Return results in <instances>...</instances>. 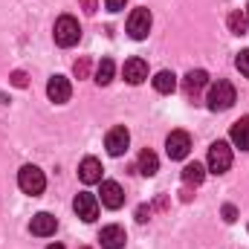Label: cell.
Returning <instances> with one entry per match:
<instances>
[{
  "instance_id": "6da1fadb",
  "label": "cell",
  "mask_w": 249,
  "mask_h": 249,
  "mask_svg": "<svg viewBox=\"0 0 249 249\" xmlns=\"http://www.w3.org/2000/svg\"><path fill=\"white\" fill-rule=\"evenodd\" d=\"M235 105V87L226 81V78H217L212 87H209V96H206V107L220 113V110H229Z\"/></svg>"
},
{
  "instance_id": "7a4b0ae2",
  "label": "cell",
  "mask_w": 249,
  "mask_h": 249,
  "mask_svg": "<svg viewBox=\"0 0 249 249\" xmlns=\"http://www.w3.org/2000/svg\"><path fill=\"white\" fill-rule=\"evenodd\" d=\"M53 35H55V44L67 50V47H75V44H78V38H81V26H78V20H75L72 15H61V18L55 20Z\"/></svg>"
},
{
  "instance_id": "3957f363",
  "label": "cell",
  "mask_w": 249,
  "mask_h": 249,
  "mask_svg": "<svg viewBox=\"0 0 249 249\" xmlns=\"http://www.w3.org/2000/svg\"><path fill=\"white\" fill-rule=\"evenodd\" d=\"M18 186H20L23 194L38 197V194H44V188H47V177H44V171H41L38 165H23V168L18 171Z\"/></svg>"
},
{
  "instance_id": "277c9868",
  "label": "cell",
  "mask_w": 249,
  "mask_h": 249,
  "mask_svg": "<svg viewBox=\"0 0 249 249\" xmlns=\"http://www.w3.org/2000/svg\"><path fill=\"white\" fill-rule=\"evenodd\" d=\"M229 168H232V148H229V142H223V139L212 142L209 145V171L212 174H226Z\"/></svg>"
},
{
  "instance_id": "5b68a950",
  "label": "cell",
  "mask_w": 249,
  "mask_h": 249,
  "mask_svg": "<svg viewBox=\"0 0 249 249\" xmlns=\"http://www.w3.org/2000/svg\"><path fill=\"white\" fill-rule=\"evenodd\" d=\"M151 12L145 9V6H139V9H133L130 12V18H127V35L133 38V41H145L148 38V32H151Z\"/></svg>"
},
{
  "instance_id": "8992f818",
  "label": "cell",
  "mask_w": 249,
  "mask_h": 249,
  "mask_svg": "<svg viewBox=\"0 0 249 249\" xmlns=\"http://www.w3.org/2000/svg\"><path fill=\"white\" fill-rule=\"evenodd\" d=\"M72 209H75V214H78L84 223H93V220L99 217V197L90 194V191H81V194H75Z\"/></svg>"
},
{
  "instance_id": "52a82bcc",
  "label": "cell",
  "mask_w": 249,
  "mask_h": 249,
  "mask_svg": "<svg viewBox=\"0 0 249 249\" xmlns=\"http://www.w3.org/2000/svg\"><path fill=\"white\" fill-rule=\"evenodd\" d=\"M165 151L171 160H186L188 151H191V136L186 130H171L168 139H165Z\"/></svg>"
},
{
  "instance_id": "ba28073f",
  "label": "cell",
  "mask_w": 249,
  "mask_h": 249,
  "mask_svg": "<svg viewBox=\"0 0 249 249\" xmlns=\"http://www.w3.org/2000/svg\"><path fill=\"white\" fill-rule=\"evenodd\" d=\"M127 145H130V133H127V127H110L107 130V136H105V148H107V154L110 157H122L124 151H127Z\"/></svg>"
},
{
  "instance_id": "9c48e42d",
  "label": "cell",
  "mask_w": 249,
  "mask_h": 249,
  "mask_svg": "<svg viewBox=\"0 0 249 249\" xmlns=\"http://www.w3.org/2000/svg\"><path fill=\"white\" fill-rule=\"evenodd\" d=\"M47 96H50V102H55V105L70 102V96H72L70 78H64V75H53V78L47 81Z\"/></svg>"
},
{
  "instance_id": "30bf717a",
  "label": "cell",
  "mask_w": 249,
  "mask_h": 249,
  "mask_svg": "<svg viewBox=\"0 0 249 249\" xmlns=\"http://www.w3.org/2000/svg\"><path fill=\"white\" fill-rule=\"evenodd\" d=\"M55 229H58V220L50 212H38L29 223V232L38 235V238H50V235H55Z\"/></svg>"
},
{
  "instance_id": "8fae6325",
  "label": "cell",
  "mask_w": 249,
  "mask_h": 249,
  "mask_svg": "<svg viewBox=\"0 0 249 249\" xmlns=\"http://www.w3.org/2000/svg\"><path fill=\"white\" fill-rule=\"evenodd\" d=\"M102 206H107V209H122L124 206V191L119 183H113V180H105L102 183Z\"/></svg>"
},
{
  "instance_id": "7c38bea8",
  "label": "cell",
  "mask_w": 249,
  "mask_h": 249,
  "mask_svg": "<svg viewBox=\"0 0 249 249\" xmlns=\"http://www.w3.org/2000/svg\"><path fill=\"white\" fill-rule=\"evenodd\" d=\"M78 177L84 186H93V183H102V162L96 157H84L81 165H78Z\"/></svg>"
},
{
  "instance_id": "4fadbf2b",
  "label": "cell",
  "mask_w": 249,
  "mask_h": 249,
  "mask_svg": "<svg viewBox=\"0 0 249 249\" xmlns=\"http://www.w3.org/2000/svg\"><path fill=\"white\" fill-rule=\"evenodd\" d=\"M99 241H102V249H122L124 241H127V235H124L122 226L110 223V226H105V229L99 232Z\"/></svg>"
},
{
  "instance_id": "5bb4252c",
  "label": "cell",
  "mask_w": 249,
  "mask_h": 249,
  "mask_svg": "<svg viewBox=\"0 0 249 249\" xmlns=\"http://www.w3.org/2000/svg\"><path fill=\"white\" fill-rule=\"evenodd\" d=\"M122 72H124V81L127 84H142L148 78V64L142 61V58H127L122 67Z\"/></svg>"
},
{
  "instance_id": "9a60e30c",
  "label": "cell",
  "mask_w": 249,
  "mask_h": 249,
  "mask_svg": "<svg viewBox=\"0 0 249 249\" xmlns=\"http://www.w3.org/2000/svg\"><path fill=\"white\" fill-rule=\"evenodd\" d=\"M206 84H209V72H206V70H191L186 75V81H183V90H186L188 99H197V93H200Z\"/></svg>"
},
{
  "instance_id": "2e32d148",
  "label": "cell",
  "mask_w": 249,
  "mask_h": 249,
  "mask_svg": "<svg viewBox=\"0 0 249 249\" xmlns=\"http://www.w3.org/2000/svg\"><path fill=\"white\" fill-rule=\"evenodd\" d=\"M232 145L241 148V151H249V116H241L238 122L232 124Z\"/></svg>"
},
{
  "instance_id": "e0dca14e",
  "label": "cell",
  "mask_w": 249,
  "mask_h": 249,
  "mask_svg": "<svg viewBox=\"0 0 249 249\" xmlns=\"http://www.w3.org/2000/svg\"><path fill=\"white\" fill-rule=\"evenodd\" d=\"M136 171H139L142 177H154V174L160 171V160H157V154H154L151 148H145V151L139 154V162H136Z\"/></svg>"
},
{
  "instance_id": "ac0fdd59",
  "label": "cell",
  "mask_w": 249,
  "mask_h": 249,
  "mask_svg": "<svg viewBox=\"0 0 249 249\" xmlns=\"http://www.w3.org/2000/svg\"><path fill=\"white\" fill-rule=\"evenodd\" d=\"M154 90H157V93H174V90H177V75H174L171 70H160V72L154 75Z\"/></svg>"
},
{
  "instance_id": "d6986e66",
  "label": "cell",
  "mask_w": 249,
  "mask_h": 249,
  "mask_svg": "<svg viewBox=\"0 0 249 249\" xmlns=\"http://www.w3.org/2000/svg\"><path fill=\"white\" fill-rule=\"evenodd\" d=\"M206 180V165L203 162H188L183 168V183L186 186H200Z\"/></svg>"
},
{
  "instance_id": "ffe728a7",
  "label": "cell",
  "mask_w": 249,
  "mask_h": 249,
  "mask_svg": "<svg viewBox=\"0 0 249 249\" xmlns=\"http://www.w3.org/2000/svg\"><path fill=\"white\" fill-rule=\"evenodd\" d=\"M113 70H116V67H113L110 58H102L99 67H96V84H99V87H107V84L113 81Z\"/></svg>"
},
{
  "instance_id": "44dd1931",
  "label": "cell",
  "mask_w": 249,
  "mask_h": 249,
  "mask_svg": "<svg viewBox=\"0 0 249 249\" xmlns=\"http://www.w3.org/2000/svg\"><path fill=\"white\" fill-rule=\"evenodd\" d=\"M226 26H229V32H232V35H247L249 20H247V15H241V12H232V15L226 18Z\"/></svg>"
},
{
  "instance_id": "7402d4cb",
  "label": "cell",
  "mask_w": 249,
  "mask_h": 249,
  "mask_svg": "<svg viewBox=\"0 0 249 249\" xmlns=\"http://www.w3.org/2000/svg\"><path fill=\"white\" fill-rule=\"evenodd\" d=\"M235 67L241 70V75H247V78H249V50L238 53V58H235Z\"/></svg>"
},
{
  "instance_id": "603a6c76",
  "label": "cell",
  "mask_w": 249,
  "mask_h": 249,
  "mask_svg": "<svg viewBox=\"0 0 249 249\" xmlns=\"http://www.w3.org/2000/svg\"><path fill=\"white\" fill-rule=\"evenodd\" d=\"M72 72H75V78H87V72H90V61H87V58H78L75 67H72Z\"/></svg>"
},
{
  "instance_id": "cb8c5ba5",
  "label": "cell",
  "mask_w": 249,
  "mask_h": 249,
  "mask_svg": "<svg viewBox=\"0 0 249 249\" xmlns=\"http://www.w3.org/2000/svg\"><path fill=\"white\" fill-rule=\"evenodd\" d=\"M223 220H226V223H235V220H238V209H235L232 203L223 206Z\"/></svg>"
},
{
  "instance_id": "d4e9b609",
  "label": "cell",
  "mask_w": 249,
  "mask_h": 249,
  "mask_svg": "<svg viewBox=\"0 0 249 249\" xmlns=\"http://www.w3.org/2000/svg\"><path fill=\"white\" fill-rule=\"evenodd\" d=\"M12 84H15V87H26V72H20V70L12 72Z\"/></svg>"
},
{
  "instance_id": "484cf974",
  "label": "cell",
  "mask_w": 249,
  "mask_h": 249,
  "mask_svg": "<svg viewBox=\"0 0 249 249\" xmlns=\"http://www.w3.org/2000/svg\"><path fill=\"white\" fill-rule=\"evenodd\" d=\"M124 3H127V0H105V6H107L110 12H122Z\"/></svg>"
},
{
  "instance_id": "4316f807",
  "label": "cell",
  "mask_w": 249,
  "mask_h": 249,
  "mask_svg": "<svg viewBox=\"0 0 249 249\" xmlns=\"http://www.w3.org/2000/svg\"><path fill=\"white\" fill-rule=\"evenodd\" d=\"M148 217H151V209H145V206H139V209H136V220H139V223H145Z\"/></svg>"
},
{
  "instance_id": "83f0119b",
  "label": "cell",
  "mask_w": 249,
  "mask_h": 249,
  "mask_svg": "<svg viewBox=\"0 0 249 249\" xmlns=\"http://www.w3.org/2000/svg\"><path fill=\"white\" fill-rule=\"evenodd\" d=\"M81 6H84V12H87V15H93V12H96V0H81Z\"/></svg>"
},
{
  "instance_id": "f1b7e54d",
  "label": "cell",
  "mask_w": 249,
  "mask_h": 249,
  "mask_svg": "<svg viewBox=\"0 0 249 249\" xmlns=\"http://www.w3.org/2000/svg\"><path fill=\"white\" fill-rule=\"evenodd\" d=\"M47 249H64V247H61V244H50Z\"/></svg>"
},
{
  "instance_id": "f546056e",
  "label": "cell",
  "mask_w": 249,
  "mask_h": 249,
  "mask_svg": "<svg viewBox=\"0 0 249 249\" xmlns=\"http://www.w3.org/2000/svg\"><path fill=\"white\" fill-rule=\"evenodd\" d=\"M247 20H249V9H247Z\"/></svg>"
},
{
  "instance_id": "4dcf8cb0",
  "label": "cell",
  "mask_w": 249,
  "mask_h": 249,
  "mask_svg": "<svg viewBox=\"0 0 249 249\" xmlns=\"http://www.w3.org/2000/svg\"><path fill=\"white\" fill-rule=\"evenodd\" d=\"M81 249H90V247H81Z\"/></svg>"
},
{
  "instance_id": "1f68e13d",
  "label": "cell",
  "mask_w": 249,
  "mask_h": 249,
  "mask_svg": "<svg viewBox=\"0 0 249 249\" xmlns=\"http://www.w3.org/2000/svg\"><path fill=\"white\" fill-rule=\"evenodd\" d=\"M247 229H249V226H247Z\"/></svg>"
}]
</instances>
